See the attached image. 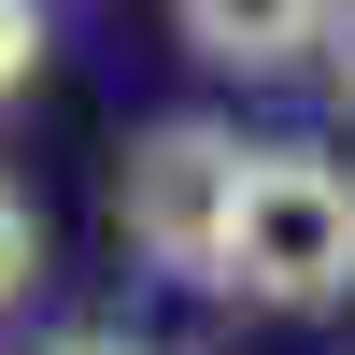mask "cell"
Here are the masks:
<instances>
[{
    "label": "cell",
    "instance_id": "8992f818",
    "mask_svg": "<svg viewBox=\"0 0 355 355\" xmlns=\"http://www.w3.org/2000/svg\"><path fill=\"white\" fill-rule=\"evenodd\" d=\"M327 85L355 100V0H327Z\"/></svg>",
    "mask_w": 355,
    "mask_h": 355
},
{
    "label": "cell",
    "instance_id": "52a82bcc",
    "mask_svg": "<svg viewBox=\"0 0 355 355\" xmlns=\"http://www.w3.org/2000/svg\"><path fill=\"white\" fill-rule=\"evenodd\" d=\"M43 355H128V341H43Z\"/></svg>",
    "mask_w": 355,
    "mask_h": 355
},
{
    "label": "cell",
    "instance_id": "277c9868",
    "mask_svg": "<svg viewBox=\"0 0 355 355\" xmlns=\"http://www.w3.org/2000/svg\"><path fill=\"white\" fill-rule=\"evenodd\" d=\"M28 284H43V227H28V214H15V199H0V313H15V299H28Z\"/></svg>",
    "mask_w": 355,
    "mask_h": 355
},
{
    "label": "cell",
    "instance_id": "5b68a950",
    "mask_svg": "<svg viewBox=\"0 0 355 355\" xmlns=\"http://www.w3.org/2000/svg\"><path fill=\"white\" fill-rule=\"evenodd\" d=\"M28 57H43V15H28V0H0V100L28 85Z\"/></svg>",
    "mask_w": 355,
    "mask_h": 355
},
{
    "label": "cell",
    "instance_id": "3957f363",
    "mask_svg": "<svg viewBox=\"0 0 355 355\" xmlns=\"http://www.w3.org/2000/svg\"><path fill=\"white\" fill-rule=\"evenodd\" d=\"M171 15H185V43L214 71H299L327 43V0H171Z\"/></svg>",
    "mask_w": 355,
    "mask_h": 355
},
{
    "label": "cell",
    "instance_id": "7a4b0ae2",
    "mask_svg": "<svg viewBox=\"0 0 355 355\" xmlns=\"http://www.w3.org/2000/svg\"><path fill=\"white\" fill-rule=\"evenodd\" d=\"M227 185H242V128H214V114H157V128L128 142V171H114V227H128V256L171 270V284H214Z\"/></svg>",
    "mask_w": 355,
    "mask_h": 355
},
{
    "label": "cell",
    "instance_id": "6da1fadb",
    "mask_svg": "<svg viewBox=\"0 0 355 355\" xmlns=\"http://www.w3.org/2000/svg\"><path fill=\"white\" fill-rule=\"evenodd\" d=\"M214 284L256 313H327L355 299V171L313 142H242V185L214 227Z\"/></svg>",
    "mask_w": 355,
    "mask_h": 355
}]
</instances>
